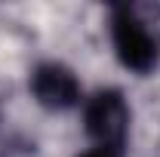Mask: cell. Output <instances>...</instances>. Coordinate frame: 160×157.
<instances>
[{
	"instance_id": "7a4b0ae2",
	"label": "cell",
	"mask_w": 160,
	"mask_h": 157,
	"mask_svg": "<svg viewBox=\"0 0 160 157\" xmlns=\"http://www.w3.org/2000/svg\"><path fill=\"white\" fill-rule=\"evenodd\" d=\"M129 120H132V111L123 93L114 86L96 89L92 96L83 99V129L92 139V145L123 151L129 139Z\"/></svg>"
},
{
	"instance_id": "6da1fadb",
	"label": "cell",
	"mask_w": 160,
	"mask_h": 157,
	"mask_svg": "<svg viewBox=\"0 0 160 157\" xmlns=\"http://www.w3.org/2000/svg\"><path fill=\"white\" fill-rule=\"evenodd\" d=\"M108 37L117 62L132 74H151L160 65V28L136 6H114L108 19Z\"/></svg>"
},
{
	"instance_id": "5b68a950",
	"label": "cell",
	"mask_w": 160,
	"mask_h": 157,
	"mask_svg": "<svg viewBox=\"0 0 160 157\" xmlns=\"http://www.w3.org/2000/svg\"><path fill=\"white\" fill-rule=\"evenodd\" d=\"M0 120H3V111H0Z\"/></svg>"
},
{
	"instance_id": "277c9868",
	"label": "cell",
	"mask_w": 160,
	"mask_h": 157,
	"mask_svg": "<svg viewBox=\"0 0 160 157\" xmlns=\"http://www.w3.org/2000/svg\"><path fill=\"white\" fill-rule=\"evenodd\" d=\"M77 157H123V151H117V148H102V145H92V148H86L83 154Z\"/></svg>"
},
{
	"instance_id": "3957f363",
	"label": "cell",
	"mask_w": 160,
	"mask_h": 157,
	"mask_svg": "<svg viewBox=\"0 0 160 157\" xmlns=\"http://www.w3.org/2000/svg\"><path fill=\"white\" fill-rule=\"evenodd\" d=\"M28 89L34 102L46 111H71L83 105V89H80L77 74L62 62H40L28 74Z\"/></svg>"
}]
</instances>
